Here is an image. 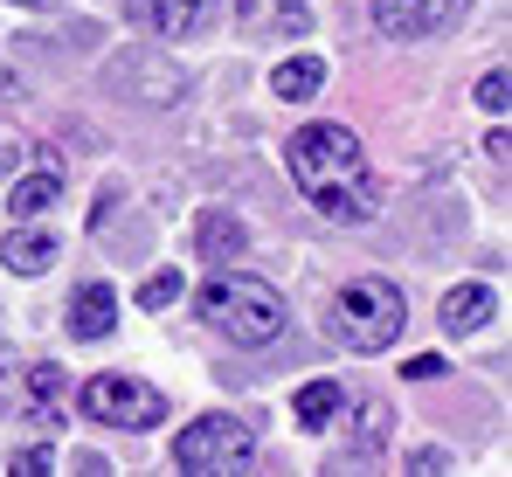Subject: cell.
I'll return each instance as SVG.
<instances>
[{"instance_id":"obj_14","label":"cell","mask_w":512,"mask_h":477,"mask_svg":"<svg viewBox=\"0 0 512 477\" xmlns=\"http://www.w3.org/2000/svg\"><path fill=\"white\" fill-rule=\"evenodd\" d=\"M194 242H201V256H236V249L250 242V229H243L236 215H222V208H215V215H201Z\"/></svg>"},{"instance_id":"obj_2","label":"cell","mask_w":512,"mask_h":477,"mask_svg":"<svg viewBox=\"0 0 512 477\" xmlns=\"http://www.w3.org/2000/svg\"><path fill=\"white\" fill-rule=\"evenodd\" d=\"M402 325H409V305H402V291L388 277H353V284H340V298L326 312V332L340 339L346 353H388L402 339Z\"/></svg>"},{"instance_id":"obj_22","label":"cell","mask_w":512,"mask_h":477,"mask_svg":"<svg viewBox=\"0 0 512 477\" xmlns=\"http://www.w3.org/2000/svg\"><path fill=\"white\" fill-rule=\"evenodd\" d=\"M0 180H14V139L0 146Z\"/></svg>"},{"instance_id":"obj_13","label":"cell","mask_w":512,"mask_h":477,"mask_svg":"<svg viewBox=\"0 0 512 477\" xmlns=\"http://www.w3.org/2000/svg\"><path fill=\"white\" fill-rule=\"evenodd\" d=\"M0 256H7V270H21V277H42V270L56 263V236H42V229H14Z\"/></svg>"},{"instance_id":"obj_10","label":"cell","mask_w":512,"mask_h":477,"mask_svg":"<svg viewBox=\"0 0 512 477\" xmlns=\"http://www.w3.org/2000/svg\"><path fill=\"white\" fill-rule=\"evenodd\" d=\"M125 21L160 28V35H187V28H201V0H125Z\"/></svg>"},{"instance_id":"obj_12","label":"cell","mask_w":512,"mask_h":477,"mask_svg":"<svg viewBox=\"0 0 512 477\" xmlns=\"http://www.w3.org/2000/svg\"><path fill=\"white\" fill-rule=\"evenodd\" d=\"M270 90H277L284 104H312V97L326 90V63H319V56H291V63H277Z\"/></svg>"},{"instance_id":"obj_11","label":"cell","mask_w":512,"mask_h":477,"mask_svg":"<svg viewBox=\"0 0 512 477\" xmlns=\"http://www.w3.org/2000/svg\"><path fill=\"white\" fill-rule=\"evenodd\" d=\"M346 408V395H340V381H305L298 395H291V415H298V429H333V415Z\"/></svg>"},{"instance_id":"obj_3","label":"cell","mask_w":512,"mask_h":477,"mask_svg":"<svg viewBox=\"0 0 512 477\" xmlns=\"http://www.w3.org/2000/svg\"><path fill=\"white\" fill-rule=\"evenodd\" d=\"M201 318H208L215 332H229L236 346H270V339L291 325L284 291L263 284V277H215V284L201 291Z\"/></svg>"},{"instance_id":"obj_9","label":"cell","mask_w":512,"mask_h":477,"mask_svg":"<svg viewBox=\"0 0 512 477\" xmlns=\"http://www.w3.org/2000/svg\"><path fill=\"white\" fill-rule=\"evenodd\" d=\"M492 312H499L492 284H450V298H443V332H478V325H492Z\"/></svg>"},{"instance_id":"obj_24","label":"cell","mask_w":512,"mask_h":477,"mask_svg":"<svg viewBox=\"0 0 512 477\" xmlns=\"http://www.w3.org/2000/svg\"><path fill=\"white\" fill-rule=\"evenodd\" d=\"M0 374H7V346H0Z\"/></svg>"},{"instance_id":"obj_4","label":"cell","mask_w":512,"mask_h":477,"mask_svg":"<svg viewBox=\"0 0 512 477\" xmlns=\"http://www.w3.org/2000/svg\"><path fill=\"white\" fill-rule=\"evenodd\" d=\"M77 401H84L90 422H104V429H160L173 415L167 395L153 381H139V374H97V381H84Z\"/></svg>"},{"instance_id":"obj_8","label":"cell","mask_w":512,"mask_h":477,"mask_svg":"<svg viewBox=\"0 0 512 477\" xmlns=\"http://www.w3.org/2000/svg\"><path fill=\"white\" fill-rule=\"evenodd\" d=\"M63 201V180L42 166V173H21V180H7V215L14 222H35V215H49Z\"/></svg>"},{"instance_id":"obj_17","label":"cell","mask_w":512,"mask_h":477,"mask_svg":"<svg viewBox=\"0 0 512 477\" xmlns=\"http://www.w3.org/2000/svg\"><path fill=\"white\" fill-rule=\"evenodd\" d=\"M478 104H485V111H506L512 104V77L506 70H485V77H478Z\"/></svg>"},{"instance_id":"obj_6","label":"cell","mask_w":512,"mask_h":477,"mask_svg":"<svg viewBox=\"0 0 512 477\" xmlns=\"http://www.w3.org/2000/svg\"><path fill=\"white\" fill-rule=\"evenodd\" d=\"M464 7H471V0H374V21H381V35H402V42H416V35H436V28H450Z\"/></svg>"},{"instance_id":"obj_21","label":"cell","mask_w":512,"mask_h":477,"mask_svg":"<svg viewBox=\"0 0 512 477\" xmlns=\"http://www.w3.org/2000/svg\"><path fill=\"white\" fill-rule=\"evenodd\" d=\"M409 464H416V471H443V464H450V450H416Z\"/></svg>"},{"instance_id":"obj_16","label":"cell","mask_w":512,"mask_h":477,"mask_svg":"<svg viewBox=\"0 0 512 477\" xmlns=\"http://www.w3.org/2000/svg\"><path fill=\"white\" fill-rule=\"evenodd\" d=\"M180 291H187L180 270H153V277L139 284V305H146V312H167V305H180Z\"/></svg>"},{"instance_id":"obj_15","label":"cell","mask_w":512,"mask_h":477,"mask_svg":"<svg viewBox=\"0 0 512 477\" xmlns=\"http://www.w3.org/2000/svg\"><path fill=\"white\" fill-rule=\"evenodd\" d=\"M28 401H35V415H63V367L35 360L28 367Z\"/></svg>"},{"instance_id":"obj_19","label":"cell","mask_w":512,"mask_h":477,"mask_svg":"<svg viewBox=\"0 0 512 477\" xmlns=\"http://www.w3.org/2000/svg\"><path fill=\"white\" fill-rule=\"evenodd\" d=\"M277 21L298 35V28H305V0H277Z\"/></svg>"},{"instance_id":"obj_5","label":"cell","mask_w":512,"mask_h":477,"mask_svg":"<svg viewBox=\"0 0 512 477\" xmlns=\"http://www.w3.org/2000/svg\"><path fill=\"white\" fill-rule=\"evenodd\" d=\"M250 429L236 422V415H201V422H187L180 436H173V471L187 477H208V471H236V464H250Z\"/></svg>"},{"instance_id":"obj_20","label":"cell","mask_w":512,"mask_h":477,"mask_svg":"<svg viewBox=\"0 0 512 477\" xmlns=\"http://www.w3.org/2000/svg\"><path fill=\"white\" fill-rule=\"evenodd\" d=\"M14 464H21V471H28V477H42V471H49V464H56V457H49V450H21Z\"/></svg>"},{"instance_id":"obj_1","label":"cell","mask_w":512,"mask_h":477,"mask_svg":"<svg viewBox=\"0 0 512 477\" xmlns=\"http://www.w3.org/2000/svg\"><path fill=\"white\" fill-rule=\"evenodd\" d=\"M284 166H291L298 194H305L326 222H367V215H381V187L367 180L360 139H353L346 125H305V132H291Z\"/></svg>"},{"instance_id":"obj_18","label":"cell","mask_w":512,"mask_h":477,"mask_svg":"<svg viewBox=\"0 0 512 477\" xmlns=\"http://www.w3.org/2000/svg\"><path fill=\"white\" fill-rule=\"evenodd\" d=\"M402 374H409V381H436V374H443V360H436V353H416Z\"/></svg>"},{"instance_id":"obj_23","label":"cell","mask_w":512,"mask_h":477,"mask_svg":"<svg viewBox=\"0 0 512 477\" xmlns=\"http://www.w3.org/2000/svg\"><path fill=\"white\" fill-rule=\"evenodd\" d=\"M21 7H56V0H21Z\"/></svg>"},{"instance_id":"obj_7","label":"cell","mask_w":512,"mask_h":477,"mask_svg":"<svg viewBox=\"0 0 512 477\" xmlns=\"http://www.w3.org/2000/svg\"><path fill=\"white\" fill-rule=\"evenodd\" d=\"M118 325V291L111 284H84L70 298V339H104Z\"/></svg>"}]
</instances>
